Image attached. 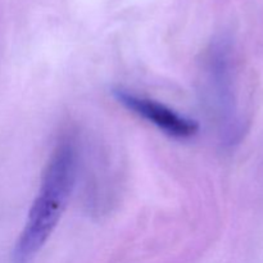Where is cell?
Listing matches in <instances>:
<instances>
[{
  "label": "cell",
  "instance_id": "1",
  "mask_svg": "<svg viewBox=\"0 0 263 263\" xmlns=\"http://www.w3.org/2000/svg\"><path fill=\"white\" fill-rule=\"evenodd\" d=\"M77 153L63 141L51 154L25 228L13 249V263H31L58 225L76 180Z\"/></svg>",
  "mask_w": 263,
  "mask_h": 263
},
{
  "label": "cell",
  "instance_id": "2",
  "mask_svg": "<svg viewBox=\"0 0 263 263\" xmlns=\"http://www.w3.org/2000/svg\"><path fill=\"white\" fill-rule=\"evenodd\" d=\"M113 95L120 104L139 117L153 123L159 130L172 138L189 139L199 131L197 121L181 116L176 110L157 100L140 97L123 89L113 90Z\"/></svg>",
  "mask_w": 263,
  "mask_h": 263
}]
</instances>
